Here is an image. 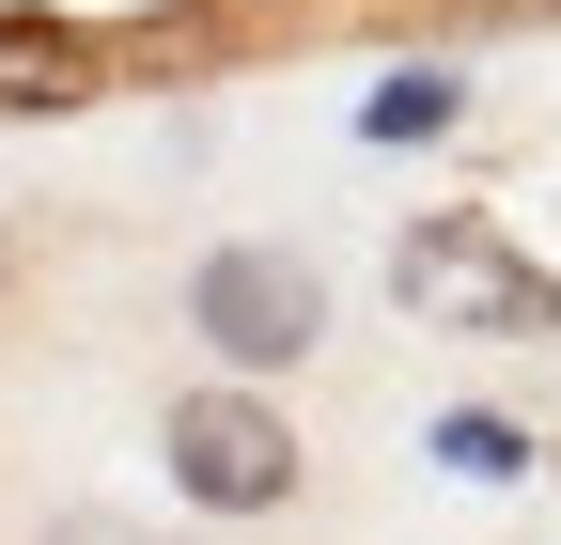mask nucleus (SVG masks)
I'll return each mask as SVG.
<instances>
[{
    "label": "nucleus",
    "instance_id": "2",
    "mask_svg": "<svg viewBox=\"0 0 561 545\" xmlns=\"http://www.w3.org/2000/svg\"><path fill=\"white\" fill-rule=\"evenodd\" d=\"M157 452H172V499H203V514H280L297 499V421H280L265 390H172V421H157Z\"/></svg>",
    "mask_w": 561,
    "mask_h": 545
},
{
    "label": "nucleus",
    "instance_id": "4",
    "mask_svg": "<svg viewBox=\"0 0 561 545\" xmlns=\"http://www.w3.org/2000/svg\"><path fill=\"white\" fill-rule=\"evenodd\" d=\"M94 94V32L47 0H0V109H79Z\"/></svg>",
    "mask_w": 561,
    "mask_h": 545
},
{
    "label": "nucleus",
    "instance_id": "3",
    "mask_svg": "<svg viewBox=\"0 0 561 545\" xmlns=\"http://www.w3.org/2000/svg\"><path fill=\"white\" fill-rule=\"evenodd\" d=\"M187 327L219 344L234 374H297L328 344V281L297 250H203V281H187Z\"/></svg>",
    "mask_w": 561,
    "mask_h": 545
},
{
    "label": "nucleus",
    "instance_id": "5",
    "mask_svg": "<svg viewBox=\"0 0 561 545\" xmlns=\"http://www.w3.org/2000/svg\"><path fill=\"white\" fill-rule=\"evenodd\" d=\"M453 109H468V94L437 79V62H421V79H390V94H375V141H437Z\"/></svg>",
    "mask_w": 561,
    "mask_h": 545
},
{
    "label": "nucleus",
    "instance_id": "6",
    "mask_svg": "<svg viewBox=\"0 0 561 545\" xmlns=\"http://www.w3.org/2000/svg\"><path fill=\"white\" fill-rule=\"evenodd\" d=\"M47 545H157L140 514H47Z\"/></svg>",
    "mask_w": 561,
    "mask_h": 545
},
{
    "label": "nucleus",
    "instance_id": "7",
    "mask_svg": "<svg viewBox=\"0 0 561 545\" xmlns=\"http://www.w3.org/2000/svg\"><path fill=\"white\" fill-rule=\"evenodd\" d=\"M0 281H16V234H0Z\"/></svg>",
    "mask_w": 561,
    "mask_h": 545
},
{
    "label": "nucleus",
    "instance_id": "1",
    "mask_svg": "<svg viewBox=\"0 0 561 545\" xmlns=\"http://www.w3.org/2000/svg\"><path fill=\"white\" fill-rule=\"evenodd\" d=\"M390 297L421 327H453V344H546V327H561V281L500 219H405L390 234Z\"/></svg>",
    "mask_w": 561,
    "mask_h": 545
}]
</instances>
